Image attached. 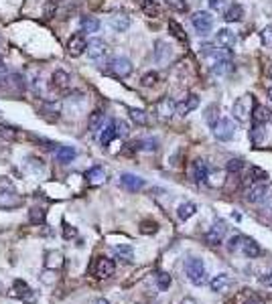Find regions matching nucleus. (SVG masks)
<instances>
[{"label": "nucleus", "instance_id": "nucleus-1", "mask_svg": "<svg viewBox=\"0 0 272 304\" xmlns=\"http://www.w3.org/2000/svg\"><path fill=\"white\" fill-rule=\"evenodd\" d=\"M254 95L252 93H244L240 95L236 101H234V106H232V116L236 118L238 122H248L250 120V116H252V110H254Z\"/></svg>", "mask_w": 272, "mask_h": 304}, {"label": "nucleus", "instance_id": "nucleus-2", "mask_svg": "<svg viewBox=\"0 0 272 304\" xmlns=\"http://www.w3.org/2000/svg\"><path fill=\"white\" fill-rule=\"evenodd\" d=\"M185 274H187V278H189V282L195 284V286H203L207 280L205 266H203V262L199 258H189L185 262Z\"/></svg>", "mask_w": 272, "mask_h": 304}, {"label": "nucleus", "instance_id": "nucleus-3", "mask_svg": "<svg viewBox=\"0 0 272 304\" xmlns=\"http://www.w3.org/2000/svg\"><path fill=\"white\" fill-rule=\"evenodd\" d=\"M213 136L222 142H228L236 136V124L230 120V118H222V120H217L215 126H213Z\"/></svg>", "mask_w": 272, "mask_h": 304}, {"label": "nucleus", "instance_id": "nucleus-4", "mask_svg": "<svg viewBox=\"0 0 272 304\" xmlns=\"http://www.w3.org/2000/svg\"><path fill=\"white\" fill-rule=\"evenodd\" d=\"M191 25L193 29L199 32V35H207V32L213 29V16L205 10H199L191 16Z\"/></svg>", "mask_w": 272, "mask_h": 304}, {"label": "nucleus", "instance_id": "nucleus-5", "mask_svg": "<svg viewBox=\"0 0 272 304\" xmlns=\"http://www.w3.org/2000/svg\"><path fill=\"white\" fill-rule=\"evenodd\" d=\"M2 90H6L8 95H23L25 93V79H23V75L21 73H8Z\"/></svg>", "mask_w": 272, "mask_h": 304}, {"label": "nucleus", "instance_id": "nucleus-6", "mask_svg": "<svg viewBox=\"0 0 272 304\" xmlns=\"http://www.w3.org/2000/svg\"><path fill=\"white\" fill-rule=\"evenodd\" d=\"M86 47H88V41L83 37V32H75L67 41V53L71 57H79L81 53H86Z\"/></svg>", "mask_w": 272, "mask_h": 304}, {"label": "nucleus", "instance_id": "nucleus-7", "mask_svg": "<svg viewBox=\"0 0 272 304\" xmlns=\"http://www.w3.org/2000/svg\"><path fill=\"white\" fill-rule=\"evenodd\" d=\"M12 294H14L16 298H21L23 302H27V304H33V302L37 300L35 290H31V288H29V284L23 282V280H16V282L12 284Z\"/></svg>", "mask_w": 272, "mask_h": 304}, {"label": "nucleus", "instance_id": "nucleus-8", "mask_svg": "<svg viewBox=\"0 0 272 304\" xmlns=\"http://www.w3.org/2000/svg\"><path fill=\"white\" fill-rule=\"evenodd\" d=\"M114 272H116V264L110 258H98V262L94 266V276L96 278L104 280V278L114 276Z\"/></svg>", "mask_w": 272, "mask_h": 304}, {"label": "nucleus", "instance_id": "nucleus-9", "mask_svg": "<svg viewBox=\"0 0 272 304\" xmlns=\"http://www.w3.org/2000/svg\"><path fill=\"white\" fill-rule=\"evenodd\" d=\"M246 199L250 203H254V205H262V203H266L270 199V187L268 184H256V187H252L248 191Z\"/></svg>", "mask_w": 272, "mask_h": 304}, {"label": "nucleus", "instance_id": "nucleus-10", "mask_svg": "<svg viewBox=\"0 0 272 304\" xmlns=\"http://www.w3.org/2000/svg\"><path fill=\"white\" fill-rule=\"evenodd\" d=\"M110 71H112V75H116V77H128V75L132 73V63H130V59H126V57H116V59H112V63H110Z\"/></svg>", "mask_w": 272, "mask_h": 304}, {"label": "nucleus", "instance_id": "nucleus-11", "mask_svg": "<svg viewBox=\"0 0 272 304\" xmlns=\"http://www.w3.org/2000/svg\"><path fill=\"white\" fill-rule=\"evenodd\" d=\"M86 53H88L90 59L98 61V59H102V57H106V53H108V45H106L104 41H102V39H92V41H88Z\"/></svg>", "mask_w": 272, "mask_h": 304}, {"label": "nucleus", "instance_id": "nucleus-12", "mask_svg": "<svg viewBox=\"0 0 272 304\" xmlns=\"http://www.w3.org/2000/svg\"><path fill=\"white\" fill-rule=\"evenodd\" d=\"M199 108V97L195 95V93H189L185 99H181L179 104L175 106V114H179V116H187V114H191L193 110H197Z\"/></svg>", "mask_w": 272, "mask_h": 304}, {"label": "nucleus", "instance_id": "nucleus-13", "mask_svg": "<svg viewBox=\"0 0 272 304\" xmlns=\"http://www.w3.org/2000/svg\"><path fill=\"white\" fill-rule=\"evenodd\" d=\"M23 205V197L14 191H0V209H14Z\"/></svg>", "mask_w": 272, "mask_h": 304}, {"label": "nucleus", "instance_id": "nucleus-14", "mask_svg": "<svg viewBox=\"0 0 272 304\" xmlns=\"http://www.w3.org/2000/svg\"><path fill=\"white\" fill-rule=\"evenodd\" d=\"M211 173V166L207 164V160H195L193 162V168H191V175H193V181L197 182H205L207 177Z\"/></svg>", "mask_w": 272, "mask_h": 304}, {"label": "nucleus", "instance_id": "nucleus-15", "mask_svg": "<svg viewBox=\"0 0 272 304\" xmlns=\"http://www.w3.org/2000/svg\"><path fill=\"white\" fill-rule=\"evenodd\" d=\"M224 235H226V225H224L222 221H217V223L211 225L209 231L205 233V242H207L209 245H217V243H222Z\"/></svg>", "mask_w": 272, "mask_h": 304}, {"label": "nucleus", "instance_id": "nucleus-16", "mask_svg": "<svg viewBox=\"0 0 272 304\" xmlns=\"http://www.w3.org/2000/svg\"><path fill=\"white\" fill-rule=\"evenodd\" d=\"M238 251H242L246 258H258L260 253H262L260 245L254 242V240H250V238H244V235H242V242H240V247H238Z\"/></svg>", "mask_w": 272, "mask_h": 304}, {"label": "nucleus", "instance_id": "nucleus-17", "mask_svg": "<svg viewBox=\"0 0 272 304\" xmlns=\"http://www.w3.org/2000/svg\"><path fill=\"white\" fill-rule=\"evenodd\" d=\"M120 184L126 189V191H140L142 187H144V179H140V177H136V175H130V173H124L122 177H120Z\"/></svg>", "mask_w": 272, "mask_h": 304}, {"label": "nucleus", "instance_id": "nucleus-18", "mask_svg": "<svg viewBox=\"0 0 272 304\" xmlns=\"http://www.w3.org/2000/svg\"><path fill=\"white\" fill-rule=\"evenodd\" d=\"M215 43L219 47H224V49H234L236 43H238V37H236V32H232L230 29H222V30H217Z\"/></svg>", "mask_w": 272, "mask_h": 304}, {"label": "nucleus", "instance_id": "nucleus-19", "mask_svg": "<svg viewBox=\"0 0 272 304\" xmlns=\"http://www.w3.org/2000/svg\"><path fill=\"white\" fill-rule=\"evenodd\" d=\"M61 114V104L59 101H47V104L41 108V116L49 122H55Z\"/></svg>", "mask_w": 272, "mask_h": 304}, {"label": "nucleus", "instance_id": "nucleus-20", "mask_svg": "<svg viewBox=\"0 0 272 304\" xmlns=\"http://www.w3.org/2000/svg\"><path fill=\"white\" fill-rule=\"evenodd\" d=\"M175 101L171 99V97H163L159 104H157V114L163 118V120H169L173 114H175Z\"/></svg>", "mask_w": 272, "mask_h": 304}, {"label": "nucleus", "instance_id": "nucleus-21", "mask_svg": "<svg viewBox=\"0 0 272 304\" xmlns=\"http://www.w3.org/2000/svg\"><path fill=\"white\" fill-rule=\"evenodd\" d=\"M75 156H77V152H75L73 146H57L55 148V160L61 162V164L71 162Z\"/></svg>", "mask_w": 272, "mask_h": 304}, {"label": "nucleus", "instance_id": "nucleus-22", "mask_svg": "<svg viewBox=\"0 0 272 304\" xmlns=\"http://www.w3.org/2000/svg\"><path fill=\"white\" fill-rule=\"evenodd\" d=\"M130 150H142V152H155L159 148V140L157 138H142V140H136L132 144H128Z\"/></svg>", "mask_w": 272, "mask_h": 304}, {"label": "nucleus", "instance_id": "nucleus-23", "mask_svg": "<svg viewBox=\"0 0 272 304\" xmlns=\"http://www.w3.org/2000/svg\"><path fill=\"white\" fill-rule=\"evenodd\" d=\"M250 118L254 120V124H266V122L272 120V112H270L266 106H254Z\"/></svg>", "mask_w": 272, "mask_h": 304}, {"label": "nucleus", "instance_id": "nucleus-24", "mask_svg": "<svg viewBox=\"0 0 272 304\" xmlns=\"http://www.w3.org/2000/svg\"><path fill=\"white\" fill-rule=\"evenodd\" d=\"M250 142L254 146H262L266 142V128L264 124H254L250 130Z\"/></svg>", "mask_w": 272, "mask_h": 304}, {"label": "nucleus", "instance_id": "nucleus-25", "mask_svg": "<svg viewBox=\"0 0 272 304\" xmlns=\"http://www.w3.org/2000/svg\"><path fill=\"white\" fill-rule=\"evenodd\" d=\"M110 27L114 30H118V32H124V30L130 29V19L126 14H112L110 16Z\"/></svg>", "mask_w": 272, "mask_h": 304}, {"label": "nucleus", "instance_id": "nucleus-26", "mask_svg": "<svg viewBox=\"0 0 272 304\" xmlns=\"http://www.w3.org/2000/svg\"><path fill=\"white\" fill-rule=\"evenodd\" d=\"M69 73L67 71H63V69H57V71H53V75H51V83H53V88H57V90H65L67 86H69Z\"/></svg>", "mask_w": 272, "mask_h": 304}, {"label": "nucleus", "instance_id": "nucleus-27", "mask_svg": "<svg viewBox=\"0 0 272 304\" xmlns=\"http://www.w3.org/2000/svg\"><path fill=\"white\" fill-rule=\"evenodd\" d=\"M86 179L90 184H100V182H104L106 181V171H104V166H92L90 171L86 173Z\"/></svg>", "mask_w": 272, "mask_h": 304}, {"label": "nucleus", "instance_id": "nucleus-28", "mask_svg": "<svg viewBox=\"0 0 272 304\" xmlns=\"http://www.w3.org/2000/svg\"><path fill=\"white\" fill-rule=\"evenodd\" d=\"M230 284H232V280H230L228 274H219V276H215V278L209 282V286H211L213 292H226V290L230 288Z\"/></svg>", "mask_w": 272, "mask_h": 304}, {"label": "nucleus", "instance_id": "nucleus-29", "mask_svg": "<svg viewBox=\"0 0 272 304\" xmlns=\"http://www.w3.org/2000/svg\"><path fill=\"white\" fill-rule=\"evenodd\" d=\"M102 124H104V112H102V110H94L90 114V118H88V128H90V132L102 130Z\"/></svg>", "mask_w": 272, "mask_h": 304}, {"label": "nucleus", "instance_id": "nucleus-30", "mask_svg": "<svg viewBox=\"0 0 272 304\" xmlns=\"http://www.w3.org/2000/svg\"><path fill=\"white\" fill-rule=\"evenodd\" d=\"M81 30L88 32V35H92V32H98L100 30V21L96 19V16H81Z\"/></svg>", "mask_w": 272, "mask_h": 304}, {"label": "nucleus", "instance_id": "nucleus-31", "mask_svg": "<svg viewBox=\"0 0 272 304\" xmlns=\"http://www.w3.org/2000/svg\"><path fill=\"white\" fill-rule=\"evenodd\" d=\"M224 19H226L228 23H238V21H242V19H244V8H242L240 4H232V6L228 8V12L224 14Z\"/></svg>", "mask_w": 272, "mask_h": 304}, {"label": "nucleus", "instance_id": "nucleus-32", "mask_svg": "<svg viewBox=\"0 0 272 304\" xmlns=\"http://www.w3.org/2000/svg\"><path fill=\"white\" fill-rule=\"evenodd\" d=\"M195 211H197L195 203L187 201V203H183V205H179V211H177V215H179V219H181V221H187V219H191V217L195 215Z\"/></svg>", "mask_w": 272, "mask_h": 304}, {"label": "nucleus", "instance_id": "nucleus-33", "mask_svg": "<svg viewBox=\"0 0 272 304\" xmlns=\"http://www.w3.org/2000/svg\"><path fill=\"white\" fill-rule=\"evenodd\" d=\"M169 55H171V47H169L165 41H159L157 43V49H155V59L159 63H167L169 61Z\"/></svg>", "mask_w": 272, "mask_h": 304}, {"label": "nucleus", "instance_id": "nucleus-34", "mask_svg": "<svg viewBox=\"0 0 272 304\" xmlns=\"http://www.w3.org/2000/svg\"><path fill=\"white\" fill-rule=\"evenodd\" d=\"M114 138H116V130H114V120H112V122H108V124L104 126V130H102L100 142H102V146H108Z\"/></svg>", "mask_w": 272, "mask_h": 304}, {"label": "nucleus", "instance_id": "nucleus-35", "mask_svg": "<svg viewBox=\"0 0 272 304\" xmlns=\"http://www.w3.org/2000/svg\"><path fill=\"white\" fill-rule=\"evenodd\" d=\"M230 71H232V61H230V57L217 59L213 63V73H217V75H228Z\"/></svg>", "mask_w": 272, "mask_h": 304}, {"label": "nucleus", "instance_id": "nucleus-36", "mask_svg": "<svg viewBox=\"0 0 272 304\" xmlns=\"http://www.w3.org/2000/svg\"><path fill=\"white\" fill-rule=\"evenodd\" d=\"M19 136V130L12 128V126H6V124H0V138L6 140V142H12Z\"/></svg>", "mask_w": 272, "mask_h": 304}, {"label": "nucleus", "instance_id": "nucleus-37", "mask_svg": "<svg viewBox=\"0 0 272 304\" xmlns=\"http://www.w3.org/2000/svg\"><path fill=\"white\" fill-rule=\"evenodd\" d=\"M130 118H132V122H136L138 126H146L148 124V114L144 110H136V108H130Z\"/></svg>", "mask_w": 272, "mask_h": 304}, {"label": "nucleus", "instance_id": "nucleus-38", "mask_svg": "<svg viewBox=\"0 0 272 304\" xmlns=\"http://www.w3.org/2000/svg\"><path fill=\"white\" fill-rule=\"evenodd\" d=\"M114 253H116V256L120 258L122 262H132V258H134V251H132L130 245H116V247H114Z\"/></svg>", "mask_w": 272, "mask_h": 304}, {"label": "nucleus", "instance_id": "nucleus-39", "mask_svg": "<svg viewBox=\"0 0 272 304\" xmlns=\"http://www.w3.org/2000/svg\"><path fill=\"white\" fill-rule=\"evenodd\" d=\"M217 120H219V106H217V104H211V106H207V110H205V122H207L211 128H213Z\"/></svg>", "mask_w": 272, "mask_h": 304}, {"label": "nucleus", "instance_id": "nucleus-40", "mask_svg": "<svg viewBox=\"0 0 272 304\" xmlns=\"http://www.w3.org/2000/svg\"><path fill=\"white\" fill-rule=\"evenodd\" d=\"M45 211L43 209H31V213H29V219H31V223H35V225H43L45 223Z\"/></svg>", "mask_w": 272, "mask_h": 304}, {"label": "nucleus", "instance_id": "nucleus-41", "mask_svg": "<svg viewBox=\"0 0 272 304\" xmlns=\"http://www.w3.org/2000/svg\"><path fill=\"white\" fill-rule=\"evenodd\" d=\"M248 177H250L252 181H260V182L268 181V173H266V171H262V168H258V166H250V173H248Z\"/></svg>", "mask_w": 272, "mask_h": 304}, {"label": "nucleus", "instance_id": "nucleus-42", "mask_svg": "<svg viewBox=\"0 0 272 304\" xmlns=\"http://www.w3.org/2000/svg\"><path fill=\"white\" fill-rule=\"evenodd\" d=\"M114 130H116V136H128L130 134V126L124 120H114Z\"/></svg>", "mask_w": 272, "mask_h": 304}, {"label": "nucleus", "instance_id": "nucleus-43", "mask_svg": "<svg viewBox=\"0 0 272 304\" xmlns=\"http://www.w3.org/2000/svg\"><path fill=\"white\" fill-rule=\"evenodd\" d=\"M244 168V160L242 158H230L228 160V173H232V175H238Z\"/></svg>", "mask_w": 272, "mask_h": 304}, {"label": "nucleus", "instance_id": "nucleus-44", "mask_svg": "<svg viewBox=\"0 0 272 304\" xmlns=\"http://www.w3.org/2000/svg\"><path fill=\"white\" fill-rule=\"evenodd\" d=\"M157 81H159V73H157V71H148V73H144L142 79H140V83H142L144 88H152Z\"/></svg>", "mask_w": 272, "mask_h": 304}, {"label": "nucleus", "instance_id": "nucleus-45", "mask_svg": "<svg viewBox=\"0 0 272 304\" xmlns=\"http://www.w3.org/2000/svg\"><path fill=\"white\" fill-rule=\"evenodd\" d=\"M169 29H171L173 30V35L181 41V43H187V35H185V32H183V29H181V25H177L175 21H169Z\"/></svg>", "mask_w": 272, "mask_h": 304}, {"label": "nucleus", "instance_id": "nucleus-46", "mask_svg": "<svg viewBox=\"0 0 272 304\" xmlns=\"http://www.w3.org/2000/svg\"><path fill=\"white\" fill-rule=\"evenodd\" d=\"M167 6L175 12H185L187 10V0H167Z\"/></svg>", "mask_w": 272, "mask_h": 304}, {"label": "nucleus", "instance_id": "nucleus-47", "mask_svg": "<svg viewBox=\"0 0 272 304\" xmlns=\"http://www.w3.org/2000/svg\"><path fill=\"white\" fill-rule=\"evenodd\" d=\"M157 284H159L161 290H167L169 286H171V276H169L167 272H159L157 274Z\"/></svg>", "mask_w": 272, "mask_h": 304}, {"label": "nucleus", "instance_id": "nucleus-48", "mask_svg": "<svg viewBox=\"0 0 272 304\" xmlns=\"http://www.w3.org/2000/svg\"><path fill=\"white\" fill-rule=\"evenodd\" d=\"M159 229V223L157 221H142V225H140V231L142 233H155Z\"/></svg>", "mask_w": 272, "mask_h": 304}, {"label": "nucleus", "instance_id": "nucleus-49", "mask_svg": "<svg viewBox=\"0 0 272 304\" xmlns=\"http://www.w3.org/2000/svg\"><path fill=\"white\" fill-rule=\"evenodd\" d=\"M142 8H144V12H146L148 16H157V14H159V8H157V4L152 2V0H146Z\"/></svg>", "mask_w": 272, "mask_h": 304}, {"label": "nucleus", "instance_id": "nucleus-50", "mask_svg": "<svg viewBox=\"0 0 272 304\" xmlns=\"http://www.w3.org/2000/svg\"><path fill=\"white\" fill-rule=\"evenodd\" d=\"M260 37H262L264 45L272 47V25H270V27H266V29H262V32H260Z\"/></svg>", "mask_w": 272, "mask_h": 304}, {"label": "nucleus", "instance_id": "nucleus-51", "mask_svg": "<svg viewBox=\"0 0 272 304\" xmlns=\"http://www.w3.org/2000/svg\"><path fill=\"white\" fill-rule=\"evenodd\" d=\"M240 242H242V235H234V238L230 240V243H228V249L230 251H238V247H240Z\"/></svg>", "mask_w": 272, "mask_h": 304}, {"label": "nucleus", "instance_id": "nucleus-52", "mask_svg": "<svg viewBox=\"0 0 272 304\" xmlns=\"http://www.w3.org/2000/svg\"><path fill=\"white\" fill-rule=\"evenodd\" d=\"M6 77H8V67H6L4 63H0V90H2Z\"/></svg>", "mask_w": 272, "mask_h": 304}, {"label": "nucleus", "instance_id": "nucleus-53", "mask_svg": "<svg viewBox=\"0 0 272 304\" xmlns=\"http://www.w3.org/2000/svg\"><path fill=\"white\" fill-rule=\"evenodd\" d=\"M224 6H226V0H209V8L211 10H224Z\"/></svg>", "mask_w": 272, "mask_h": 304}, {"label": "nucleus", "instance_id": "nucleus-54", "mask_svg": "<svg viewBox=\"0 0 272 304\" xmlns=\"http://www.w3.org/2000/svg\"><path fill=\"white\" fill-rule=\"evenodd\" d=\"M63 235L67 240H71V238H75V229L71 225H63Z\"/></svg>", "mask_w": 272, "mask_h": 304}, {"label": "nucleus", "instance_id": "nucleus-55", "mask_svg": "<svg viewBox=\"0 0 272 304\" xmlns=\"http://www.w3.org/2000/svg\"><path fill=\"white\" fill-rule=\"evenodd\" d=\"M262 284H264V286H272V272L266 274V276L262 278Z\"/></svg>", "mask_w": 272, "mask_h": 304}, {"label": "nucleus", "instance_id": "nucleus-56", "mask_svg": "<svg viewBox=\"0 0 272 304\" xmlns=\"http://www.w3.org/2000/svg\"><path fill=\"white\" fill-rule=\"evenodd\" d=\"M94 304H110V302L104 300V298H98V300H94Z\"/></svg>", "mask_w": 272, "mask_h": 304}, {"label": "nucleus", "instance_id": "nucleus-57", "mask_svg": "<svg viewBox=\"0 0 272 304\" xmlns=\"http://www.w3.org/2000/svg\"><path fill=\"white\" fill-rule=\"evenodd\" d=\"M183 304H197V302H195L193 298H185V300H183Z\"/></svg>", "mask_w": 272, "mask_h": 304}, {"label": "nucleus", "instance_id": "nucleus-58", "mask_svg": "<svg viewBox=\"0 0 272 304\" xmlns=\"http://www.w3.org/2000/svg\"><path fill=\"white\" fill-rule=\"evenodd\" d=\"M246 304H264V302H260V300H250V302H246Z\"/></svg>", "mask_w": 272, "mask_h": 304}, {"label": "nucleus", "instance_id": "nucleus-59", "mask_svg": "<svg viewBox=\"0 0 272 304\" xmlns=\"http://www.w3.org/2000/svg\"><path fill=\"white\" fill-rule=\"evenodd\" d=\"M266 95H268V97L272 99V88H268V90H266Z\"/></svg>", "mask_w": 272, "mask_h": 304}, {"label": "nucleus", "instance_id": "nucleus-60", "mask_svg": "<svg viewBox=\"0 0 272 304\" xmlns=\"http://www.w3.org/2000/svg\"><path fill=\"white\" fill-rule=\"evenodd\" d=\"M51 2H53V4H59V2H63V0H51Z\"/></svg>", "mask_w": 272, "mask_h": 304}, {"label": "nucleus", "instance_id": "nucleus-61", "mask_svg": "<svg viewBox=\"0 0 272 304\" xmlns=\"http://www.w3.org/2000/svg\"><path fill=\"white\" fill-rule=\"evenodd\" d=\"M268 75H270V77H272V67H270V69H268Z\"/></svg>", "mask_w": 272, "mask_h": 304}, {"label": "nucleus", "instance_id": "nucleus-62", "mask_svg": "<svg viewBox=\"0 0 272 304\" xmlns=\"http://www.w3.org/2000/svg\"><path fill=\"white\" fill-rule=\"evenodd\" d=\"M0 47H2V37H0Z\"/></svg>", "mask_w": 272, "mask_h": 304}, {"label": "nucleus", "instance_id": "nucleus-63", "mask_svg": "<svg viewBox=\"0 0 272 304\" xmlns=\"http://www.w3.org/2000/svg\"><path fill=\"white\" fill-rule=\"evenodd\" d=\"M226 304H236V302H234V300H232V302H226Z\"/></svg>", "mask_w": 272, "mask_h": 304}, {"label": "nucleus", "instance_id": "nucleus-64", "mask_svg": "<svg viewBox=\"0 0 272 304\" xmlns=\"http://www.w3.org/2000/svg\"><path fill=\"white\" fill-rule=\"evenodd\" d=\"M152 2H155V0H152Z\"/></svg>", "mask_w": 272, "mask_h": 304}]
</instances>
